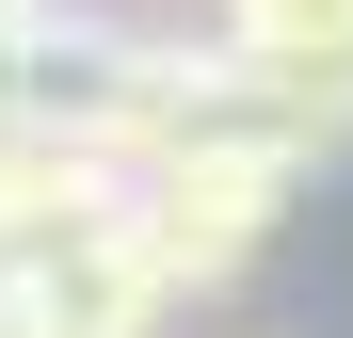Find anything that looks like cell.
Here are the masks:
<instances>
[{"label": "cell", "mask_w": 353, "mask_h": 338, "mask_svg": "<svg viewBox=\"0 0 353 338\" xmlns=\"http://www.w3.org/2000/svg\"><path fill=\"white\" fill-rule=\"evenodd\" d=\"M273 209H289V161L273 145H176V161H145L129 178V242L161 274V306L176 290H225V274L273 242Z\"/></svg>", "instance_id": "1"}, {"label": "cell", "mask_w": 353, "mask_h": 338, "mask_svg": "<svg viewBox=\"0 0 353 338\" xmlns=\"http://www.w3.org/2000/svg\"><path fill=\"white\" fill-rule=\"evenodd\" d=\"M225 48H273V65L353 48V0H225Z\"/></svg>", "instance_id": "2"}, {"label": "cell", "mask_w": 353, "mask_h": 338, "mask_svg": "<svg viewBox=\"0 0 353 338\" xmlns=\"http://www.w3.org/2000/svg\"><path fill=\"white\" fill-rule=\"evenodd\" d=\"M32 32H48V0H0V65H17V48H32Z\"/></svg>", "instance_id": "3"}]
</instances>
